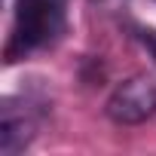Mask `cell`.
I'll return each instance as SVG.
<instances>
[{
  "label": "cell",
  "mask_w": 156,
  "mask_h": 156,
  "mask_svg": "<svg viewBox=\"0 0 156 156\" xmlns=\"http://www.w3.org/2000/svg\"><path fill=\"white\" fill-rule=\"evenodd\" d=\"M92 3H101V6H122L126 0H92Z\"/></svg>",
  "instance_id": "obj_5"
},
{
  "label": "cell",
  "mask_w": 156,
  "mask_h": 156,
  "mask_svg": "<svg viewBox=\"0 0 156 156\" xmlns=\"http://www.w3.org/2000/svg\"><path fill=\"white\" fill-rule=\"evenodd\" d=\"M37 132V107L25 98H6L3 101V132H0V150L3 156H16L19 150H25L31 144Z\"/></svg>",
  "instance_id": "obj_3"
},
{
  "label": "cell",
  "mask_w": 156,
  "mask_h": 156,
  "mask_svg": "<svg viewBox=\"0 0 156 156\" xmlns=\"http://www.w3.org/2000/svg\"><path fill=\"white\" fill-rule=\"evenodd\" d=\"M104 110L116 126H138V122L150 119L156 113V80L144 73L129 76L126 83H119L113 89Z\"/></svg>",
  "instance_id": "obj_2"
},
{
  "label": "cell",
  "mask_w": 156,
  "mask_h": 156,
  "mask_svg": "<svg viewBox=\"0 0 156 156\" xmlns=\"http://www.w3.org/2000/svg\"><path fill=\"white\" fill-rule=\"evenodd\" d=\"M135 37L147 46V52H150L153 61H156V28H135Z\"/></svg>",
  "instance_id": "obj_4"
},
{
  "label": "cell",
  "mask_w": 156,
  "mask_h": 156,
  "mask_svg": "<svg viewBox=\"0 0 156 156\" xmlns=\"http://www.w3.org/2000/svg\"><path fill=\"white\" fill-rule=\"evenodd\" d=\"M64 28V0H16V19L3 49L6 64L49 46Z\"/></svg>",
  "instance_id": "obj_1"
}]
</instances>
